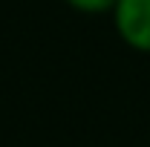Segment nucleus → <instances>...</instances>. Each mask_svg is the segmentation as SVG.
I'll return each instance as SVG.
<instances>
[{"mask_svg": "<svg viewBox=\"0 0 150 147\" xmlns=\"http://www.w3.org/2000/svg\"><path fill=\"white\" fill-rule=\"evenodd\" d=\"M110 18L124 46L150 55V0H115Z\"/></svg>", "mask_w": 150, "mask_h": 147, "instance_id": "f257e3e1", "label": "nucleus"}, {"mask_svg": "<svg viewBox=\"0 0 150 147\" xmlns=\"http://www.w3.org/2000/svg\"><path fill=\"white\" fill-rule=\"evenodd\" d=\"M64 3L81 15H110L115 9V0H64Z\"/></svg>", "mask_w": 150, "mask_h": 147, "instance_id": "f03ea898", "label": "nucleus"}]
</instances>
